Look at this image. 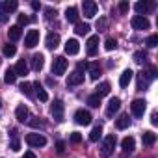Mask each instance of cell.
Wrapping results in <instances>:
<instances>
[{
  "mask_svg": "<svg viewBox=\"0 0 158 158\" xmlns=\"http://www.w3.org/2000/svg\"><path fill=\"white\" fill-rule=\"evenodd\" d=\"M115 143H117V139H115V134H108V136L104 138L102 145H101V156H102V158H108V156H112Z\"/></svg>",
  "mask_w": 158,
  "mask_h": 158,
  "instance_id": "cell-1",
  "label": "cell"
},
{
  "mask_svg": "<svg viewBox=\"0 0 158 158\" xmlns=\"http://www.w3.org/2000/svg\"><path fill=\"white\" fill-rule=\"evenodd\" d=\"M154 78H156V69L154 67H151L147 73H141L139 78H138V89H145L151 84V80H154Z\"/></svg>",
  "mask_w": 158,
  "mask_h": 158,
  "instance_id": "cell-2",
  "label": "cell"
},
{
  "mask_svg": "<svg viewBox=\"0 0 158 158\" xmlns=\"http://www.w3.org/2000/svg\"><path fill=\"white\" fill-rule=\"evenodd\" d=\"M67 67H69V61L63 56H56L54 61H52V74L60 76V74H63L67 71Z\"/></svg>",
  "mask_w": 158,
  "mask_h": 158,
  "instance_id": "cell-3",
  "label": "cell"
},
{
  "mask_svg": "<svg viewBox=\"0 0 158 158\" xmlns=\"http://www.w3.org/2000/svg\"><path fill=\"white\" fill-rule=\"evenodd\" d=\"M26 143L30 147H45L47 145V138L43 134H39V132H32V134L26 136Z\"/></svg>",
  "mask_w": 158,
  "mask_h": 158,
  "instance_id": "cell-4",
  "label": "cell"
},
{
  "mask_svg": "<svg viewBox=\"0 0 158 158\" xmlns=\"http://www.w3.org/2000/svg\"><path fill=\"white\" fill-rule=\"evenodd\" d=\"M74 123L76 125H82V127H88L89 123H91V114L88 112V110H76L74 112Z\"/></svg>",
  "mask_w": 158,
  "mask_h": 158,
  "instance_id": "cell-5",
  "label": "cell"
},
{
  "mask_svg": "<svg viewBox=\"0 0 158 158\" xmlns=\"http://www.w3.org/2000/svg\"><path fill=\"white\" fill-rule=\"evenodd\" d=\"M97 11H99V6L93 2V0H84V2H82V13H84V17L91 19V17L97 15Z\"/></svg>",
  "mask_w": 158,
  "mask_h": 158,
  "instance_id": "cell-6",
  "label": "cell"
},
{
  "mask_svg": "<svg viewBox=\"0 0 158 158\" xmlns=\"http://www.w3.org/2000/svg\"><path fill=\"white\" fill-rule=\"evenodd\" d=\"M145 108H147V102H145L143 99H136V101H132V104H130V110H132V115H134V117H143Z\"/></svg>",
  "mask_w": 158,
  "mask_h": 158,
  "instance_id": "cell-7",
  "label": "cell"
},
{
  "mask_svg": "<svg viewBox=\"0 0 158 158\" xmlns=\"http://www.w3.org/2000/svg\"><path fill=\"white\" fill-rule=\"evenodd\" d=\"M63 112H65L63 102H61V101H54V102H52V108H50V114H52L54 121L61 123V121H63Z\"/></svg>",
  "mask_w": 158,
  "mask_h": 158,
  "instance_id": "cell-8",
  "label": "cell"
},
{
  "mask_svg": "<svg viewBox=\"0 0 158 158\" xmlns=\"http://www.w3.org/2000/svg\"><path fill=\"white\" fill-rule=\"evenodd\" d=\"M130 24H132L134 30H149V26H151V23L145 17H141V15H134L130 19Z\"/></svg>",
  "mask_w": 158,
  "mask_h": 158,
  "instance_id": "cell-9",
  "label": "cell"
},
{
  "mask_svg": "<svg viewBox=\"0 0 158 158\" xmlns=\"http://www.w3.org/2000/svg\"><path fill=\"white\" fill-rule=\"evenodd\" d=\"M86 50H88V56H95L99 52V35H91L86 43Z\"/></svg>",
  "mask_w": 158,
  "mask_h": 158,
  "instance_id": "cell-10",
  "label": "cell"
},
{
  "mask_svg": "<svg viewBox=\"0 0 158 158\" xmlns=\"http://www.w3.org/2000/svg\"><path fill=\"white\" fill-rule=\"evenodd\" d=\"M37 43H39V32H37V30H30V32L26 34V37H24V45H26L28 48H34Z\"/></svg>",
  "mask_w": 158,
  "mask_h": 158,
  "instance_id": "cell-11",
  "label": "cell"
},
{
  "mask_svg": "<svg viewBox=\"0 0 158 158\" xmlns=\"http://www.w3.org/2000/svg\"><path fill=\"white\" fill-rule=\"evenodd\" d=\"M119 108H121V101L117 97H112L110 102H108V106H106V115L108 117H114V114H117Z\"/></svg>",
  "mask_w": 158,
  "mask_h": 158,
  "instance_id": "cell-12",
  "label": "cell"
},
{
  "mask_svg": "<svg viewBox=\"0 0 158 158\" xmlns=\"http://www.w3.org/2000/svg\"><path fill=\"white\" fill-rule=\"evenodd\" d=\"M78 52H80V43H78L76 39H67V43H65V54L74 56Z\"/></svg>",
  "mask_w": 158,
  "mask_h": 158,
  "instance_id": "cell-13",
  "label": "cell"
},
{
  "mask_svg": "<svg viewBox=\"0 0 158 158\" xmlns=\"http://www.w3.org/2000/svg\"><path fill=\"white\" fill-rule=\"evenodd\" d=\"M82 82H84V74L78 73V71H73L67 76V86H80Z\"/></svg>",
  "mask_w": 158,
  "mask_h": 158,
  "instance_id": "cell-14",
  "label": "cell"
},
{
  "mask_svg": "<svg viewBox=\"0 0 158 158\" xmlns=\"http://www.w3.org/2000/svg\"><path fill=\"white\" fill-rule=\"evenodd\" d=\"M45 45H47V48L54 50V48L60 45V34H56V32H50V34L47 35V39H45Z\"/></svg>",
  "mask_w": 158,
  "mask_h": 158,
  "instance_id": "cell-15",
  "label": "cell"
},
{
  "mask_svg": "<svg viewBox=\"0 0 158 158\" xmlns=\"http://www.w3.org/2000/svg\"><path fill=\"white\" fill-rule=\"evenodd\" d=\"M151 8H154V4H152V2H136V4H134V10H136V11H138V15H141V17H143Z\"/></svg>",
  "mask_w": 158,
  "mask_h": 158,
  "instance_id": "cell-16",
  "label": "cell"
},
{
  "mask_svg": "<svg viewBox=\"0 0 158 158\" xmlns=\"http://www.w3.org/2000/svg\"><path fill=\"white\" fill-rule=\"evenodd\" d=\"M15 115H17V119H19L21 123H28V117H30V114H28V108H26L24 104L17 106V110H15Z\"/></svg>",
  "mask_w": 158,
  "mask_h": 158,
  "instance_id": "cell-17",
  "label": "cell"
},
{
  "mask_svg": "<svg viewBox=\"0 0 158 158\" xmlns=\"http://www.w3.org/2000/svg\"><path fill=\"white\" fill-rule=\"evenodd\" d=\"M121 149H123L125 154H130V152L134 151V138H132V136L123 138V141H121Z\"/></svg>",
  "mask_w": 158,
  "mask_h": 158,
  "instance_id": "cell-18",
  "label": "cell"
},
{
  "mask_svg": "<svg viewBox=\"0 0 158 158\" xmlns=\"http://www.w3.org/2000/svg\"><path fill=\"white\" fill-rule=\"evenodd\" d=\"M132 76H134V73H132L130 69L123 71V74L119 76V86H121V88H127V86L130 84V80H132Z\"/></svg>",
  "mask_w": 158,
  "mask_h": 158,
  "instance_id": "cell-19",
  "label": "cell"
},
{
  "mask_svg": "<svg viewBox=\"0 0 158 158\" xmlns=\"http://www.w3.org/2000/svg\"><path fill=\"white\" fill-rule=\"evenodd\" d=\"M43 65H45L43 54H34V56H32V69H34V71H41Z\"/></svg>",
  "mask_w": 158,
  "mask_h": 158,
  "instance_id": "cell-20",
  "label": "cell"
},
{
  "mask_svg": "<svg viewBox=\"0 0 158 158\" xmlns=\"http://www.w3.org/2000/svg\"><path fill=\"white\" fill-rule=\"evenodd\" d=\"M115 127H117L119 130H125V128H128V127H130V117H128V114H123V115H119V119H115Z\"/></svg>",
  "mask_w": 158,
  "mask_h": 158,
  "instance_id": "cell-21",
  "label": "cell"
},
{
  "mask_svg": "<svg viewBox=\"0 0 158 158\" xmlns=\"http://www.w3.org/2000/svg\"><path fill=\"white\" fill-rule=\"evenodd\" d=\"M65 19L69 21V23H78V10L74 8V6H71V8H67L65 10Z\"/></svg>",
  "mask_w": 158,
  "mask_h": 158,
  "instance_id": "cell-22",
  "label": "cell"
},
{
  "mask_svg": "<svg viewBox=\"0 0 158 158\" xmlns=\"http://www.w3.org/2000/svg\"><path fill=\"white\" fill-rule=\"evenodd\" d=\"M13 69H15V74H17V76H26V74H28V71H30V69H28V63H26L24 60H21Z\"/></svg>",
  "mask_w": 158,
  "mask_h": 158,
  "instance_id": "cell-23",
  "label": "cell"
},
{
  "mask_svg": "<svg viewBox=\"0 0 158 158\" xmlns=\"http://www.w3.org/2000/svg\"><path fill=\"white\" fill-rule=\"evenodd\" d=\"M88 69H89V78L91 80H97L101 76V65L95 61V63H88Z\"/></svg>",
  "mask_w": 158,
  "mask_h": 158,
  "instance_id": "cell-24",
  "label": "cell"
},
{
  "mask_svg": "<svg viewBox=\"0 0 158 158\" xmlns=\"http://www.w3.org/2000/svg\"><path fill=\"white\" fill-rule=\"evenodd\" d=\"M141 139H143V145L151 147V145H154V141H156V134L151 132V130H147V132L141 134Z\"/></svg>",
  "mask_w": 158,
  "mask_h": 158,
  "instance_id": "cell-25",
  "label": "cell"
},
{
  "mask_svg": "<svg viewBox=\"0 0 158 158\" xmlns=\"http://www.w3.org/2000/svg\"><path fill=\"white\" fill-rule=\"evenodd\" d=\"M0 6H2V8H4V11L10 15L11 11H15V10H17L19 2H17V0H6V2H0Z\"/></svg>",
  "mask_w": 158,
  "mask_h": 158,
  "instance_id": "cell-26",
  "label": "cell"
},
{
  "mask_svg": "<svg viewBox=\"0 0 158 158\" xmlns=\"http://www.w3.org/2000/svg\"><path fill=\"white\" fill-rule=\"evenodd\" d=\"M89 30H91V28H89L88 23H76V26H74V34H76V35H86Z\"/></svg>",
  "mask_w": 158,
  "mask_h": 158,
  "instance_id": "cell-27",
  "label": "cell"
},
{
  "mask_svg": "<svg viewBox=\"0 0 158 158\" xmlns=\"http://www.w3.org/2000/svg\"><path fill=\"white\" fill-rule=\"evenodd\" d=\"M21 35H23V30H21V26H19V24H17V26H11V28L8 30V37H10L11 41H17Z\"/></svg>",
  "mask_w": 158,
  "mask_h": 158,
  "instance_id": "cell-28",
  "label": "cell"
},
{
  "mask_svg": "<svg viewBox=\"0 0 158 158\" xmlns=\"http://www.w3.org/2000/svg\"><path fill=\"white\" fill-rule=\"evenodd\" d=\"M32 86L35 88V93H37L39 101H41V102H47V101H48V93L41 88V84H39V82H35V84H32Z\"/></svg>",
  "mask_w": 158,
  "mask_h": 158,
  "instance_id": "cell-29",
  "label": "cell"
},
{
  "mask_svg": "<svg viewBox=\"0 0 158 158\" xmlns=\"http://www.w3.org/2000/svg\"><path fill=\"white\" fill-rule=\"evenodd\" d=\"M15 80H17V74H15V69H6V73H4V82L6 84H15Z\"/></svg>",
  "mask_w": 158,
  "mask_h": 158,
  "instance_id": "cell-30",
  "label": "cell"
},
{
  "mask_svg": "<svg viewBox=\"0 0 158 158\" xmlns=\"http://www.w3.org/2000/svg\"><path fill=\"white\" fill-rule=\"evenodd\" d=\"M101 136H102V127L97 125V127H93V130L89 132V141H99Z\"/></svg>",
  "mask_w": 158,
  "mask_h": 158,
  "instance_id": "cell-31",
  "label": "cell"
},
{
  "mask_svg": "<svg viewBox=\"0 0 158 158\" xmlns=\"http://www.w3.org/2000/svg\"><path fill=\"white\" fill-rule=\"evenodd\" d=\"M2 52H4V56H8V58H11V56H15V52H17V48H15V45H11V43H6V45L2 47Z\"/></svg>",
  "mask_w": 158,
  "mask_h": 158,
  "instance_id": "cell-32",
  "label": "cell"
},
{
  "mask_svg": "<svg viewBox=\"0 0 158 158\" xmlns=\"http://www.w3.org/2000/svg\"><path fill=\"white\" fill-rule=\"evenodd\" d=\"M110 93V84L108 82H102V84H99V88H97V93L95 95H99V97H104V95H108Z\"/></svg>",
  "mask_w": 158,
  "mask_h": 158,
  "instance_id": "cell-33",
  "label": "cell"
},
{
  "mask_svg": "<svg viewBox=\"0 0 158 158\" xmlns=\"http://www.w3.org/2000/svg\"><path fill=\"white\" fill-rule=\"evenodd\" d=\"M88 104H89L91 108H99V106H101V97H99V95H89V97H88Z\"/></svg>",
  "mask_w": 158,
  "mask_h": 158,
  "instance_id": "cell-34",
  "label": "cell"
},
{
  "mask_svg": "<svg viewBox=\"0 0 158 158\" xmlns=\"http://www.w3.org/2000/svg\"><path fill=\"white\" fill-rule=\"evenodd\" d=\"M104 48H106V50H115V48H117V41H115L114 37H106V41H104Z\"/></svg>",
  "mask_w": 158,
  "mask_h": 158,
  "instance_id": "cell-35",
  "label": "cell"
},
{
  "mask_svg": "<svg viewBox=\"0 0 158 158\" xmlns=\"http://www.w3.org/2000/svg\"><path fill=\"white\" fill-rule=\"evenodd\" d=\"M21 91H23L26 97H32V84H30V82H23V84H21Z\"/></svg>",
  "mask_w": 158,
  "mask_h": 158,
  "instance_id": "cell-36",
  "label": "cell"
},
{
  "mask_svg": "<svg viewBox=\"0 0 158 158\" xmlns=\"http://www.w3.org/2000/svg\"><path fill=\"white\" fill-rule=\"evenodd\" d=\"M145 60H147V54H145L143 50H138V52L134 54V61H136V63H143Z\"/></svg>",
  "mask_w": 158,
  "mask_h": 158,
  "instance_id": "cell-37",
  "label": "cell"
},
{
  "mask_svg": "<svg viewBox=\"0 0 158 158\" xmlns=\"http://www.w3.org/2000/svg\"><path fill=\"white\" fill-rule=\"evenodd\" d=\"M10 149H11V151H19V149H21V141L17 139L15 130H13V139H11V143H10Z\"/></svg>",
  "mask_w": 158,
  "mask_h": 158,
  "instance_id": "cell-38",
  "label": "cell"
},
{
  "mask_svg": "<svg viewBox=\"0 0 158 158\" xmlns=\"http://www.w3.org/2000/svg\"><path fill=\"white\" fill-rule=\"evenodd\" d=\"M106 26H108V19L106 17H101L97 21V30H106Z\"/></svg>",
  "mask_w": 158,
  "mask_h": 158,
  "instance_id": "cell-39",
  "label": "cell"
},
{
  "mask_svg": "<svg viewBox=\"0 0 158 158\" xmlns=\"http://www.w3.org/2000/svg\"><path fill=\"white\" fill-rule=\"evenodd\" d=\"M156 43H158V35H156V34H152V35L147 37V47L152 48V47H156Z\"/></svg>",
  "mask_w": 158,
  "mask_h": 158,
  "instance_id": "cell-40",
  "label": "cell"
},
{
  "mask_svg": "<svg viewBox=\"0 0 158 158\" xmlns=\"http://www.w3.org/2000/svg\"><path fill=\"white\" fill-rule=\"evenodd\" d=\"M128 10H130V4L127 2V0H123V2H119V11H121L123 15H125V13H127Z\"/></svg>",
  "mask_w": 158,
  "mask_h": 158,
  "instance_id": "cell-41",
  "label": "cell"
},
{
  "mask_svg": "<svg viewBox=\"0 0 158 158\" xmlns=\"http://www.w3.org/2000/svg\"><path fill=\"white\" fill-rule=\"evenodd\" d=\"M80 141H82V136L78 134V132H73V134H71V143L78 145V143H80Z\"/></svg>",
  "mask_w": 158,
  "mask_h": 158,
  "instance_id": "cell-42",
  "label": "cell"
},
{
  "mask_svg": "<svg viewBox=\"0 0 158 158\" xmlns=\"http://www.w3.org/2000/svg\"><path fill=\"white\" fill-rule=\"evenodd\" d=\"M30 21H32V19H30V17H26L24 13H21V15H19V26H24V24H28Z\"/></svg>",
  "mask_w": 158,
  "mask_h": 158,
  "instance_id": "cell-43",
  "label": "cell"
},
{
  "mask_svg": "<svg viewBox=\"0 0 158 158\" xmlns=\"http://www.w3.org/2000/svg\"><path fill=\"white\" fill-rule=\"evenodd\" d=\"M56 152L58 154H63L65 152V141H58L56 143Z\"/></svg>",
  "mask_w": 158,
  "mask_h": 158,
  "instance_id": "cell-44",
  "label": "cell"
},
{
  "mask_svg": "<svg viewBox=\"0 0 158 158\" xmlns=\"http://www.w3.org/2000/svg\"><path fill=\"white\" fill-rule=\"evenodd\" d=\"M8 19H10V15L4 11V8L0 6V23H8Z\"/></svg>",
  "mask_w": 158,
  "mask_h": 158,
  "instance_id": "cell-45",
  "label": "cell"
},
{
  "mask_svg": "<svg viewBox=\"0 0 158 158\" xmlns=\"http://www.w3.org/2000/svg\"><path fill=\"white\" fill-rule=\"evenodd\" d=\"M28 125H30V127H34V128L43 127V123H41V121H37V117H32V121H28Z\"/></svg>",
  "mask_w": 158,
  "mask_h": 158,
  "instance_id": "cell-46",
  "label": "cell"
},
{
  "mask_svg": "<svg viewBox=\"0 0 158 158\" xmlns=\"http://www.w3.org/2000/svg\"><path fill=\"white\" fill-rule=\"evenodd\" d=\"M86 69H88V61H80V63H78V67H76L78 73H82V71H86Z\"/></svg>",
  "mask_w": 158,
  "mask_h": 158,
  "instance_id": "cell-47",
  "label": "cell"
},
{
  "mask_svg": "<svg viewBox=\"0 0 158 158\" xmlns=\"http://www.w3.org/2000/svg\"><path fill=\"white\" fill-rule=\"evenodd\" d=\"M151 123H152L154 127L158 125V115H156V112H152V115H151Z\"/></svg>",
  "mask_w": 158,
  "mask_h": 158,
  "instance_id": "cell-48",
  "label": "cell"
},
{
  "mask_svg": "<svg viewBox=\"0 0 158 158\" xmlns=\"http://www.w3.org/2000/svg\"><path fill=\"white\" fill-rule=\"evenodd\" d=\"M23 158H37V156H35V154H34V152H32V151H26V152H24V156H23Z\"/></svg>",
  "mask_w": 158,
  "mask_h": 158,
  "instance_id": "cell-49",
  "label": "cell"
},
{
  "mask_svg": "<svg viewBox=\"0 0 158 158\" xmlns=\"http://www.w3.org/2000/svg\"><path fill=\"white\" fill-rule=\"evenodd\" d=\"M32 8H34V10L37 11V10H41V4H39V2H35V0H34V2H32Z\"/></svg>",
  "mask_w": 158,
  "mask_h": 158,
  "instance_id": "cell-50",
  "label": "cell"
},
{
  "mask_svg": "<svg viewBox=\"0 0 158 158\" xmlns=\"http://www.w3.org/2000/svg\"><path fill=\"white\" fill-rule=\"evenodd\" d=\"M0 108H2V101H0Z\"/></svg>",
  "mask_w": 158,
  "mask_h": 158,
  "instance_id": "cell-51",
  "label": "cell"
}]
</instances>
